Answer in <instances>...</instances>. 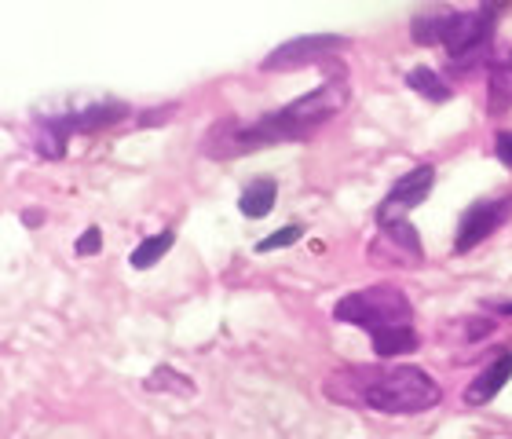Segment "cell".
I'll list each match as a JSON object with an SVG mask.
<instances>
[{"label": "cell", "instance_id": "12", "mask_svg": "<svg viewBox=\"0 0 512 439\" xmlns=\"http://www.w3.org/2000/svg\"><path fill=\"white\" fill-rule=\"evenodd\" d=\"M450 19H454V8H425L410 22V37L417 44H443Z\"/></svg>", "mask_w": 512, "mask_h": 439}, {"label": "cell", "instance_id": "4", "mask_svg": "<svg viewBox=\"0 0 512 439\" xmlns=\"http://www.w3.org/2000/svg\"><path fill=\"white\" fill-rule=\"evenodd\" d=\"M509 4H480L476 11H454L447 26L443 48L450 55V66L458 74H469L476 66H487L494 55V30Z\"/></svg>", "mask_w": 512, "mask_h": 439}, {"label": "cell", "instance_id": "20", "mask_svg": "<svg viewBox=\"0 0 512 439\" xmlns=\"http://www.w3.org/2000/svg\"><path fill=\"white\" fill-rule=\"evenodd\" d=\"M498 311H502V315H512V300H505V304H498Z\"/></svg>", "mask_w": 512, "mask_h": 439}, {"label": "cell", "instance_id": "18", "mask_svg": "<svg viewBox=\"0 0 512 439\" xmlns=\"http://www.w3.org/2000/svg\"><path fill=\"white\" fill-rule=\"evenodd\" d=\"M494 154H498V161H502L505 169H512V132L509 129H502L494 136Z\"/></svg>", "mask_w": 512, "mask_h": 439}, {"label": "cell", "instance_id": "3", "mask_svg": "<svg viewBox=\"0 0 512 439\" xmlns=\"http://www.w3.org/2000/svg\"><path fill=\"white\" fill-rule=\"evenodd\" d=\"M333 319L359 326L374 344L377 359H399V355L417 352L421 344L414 330V304L399 286H388V282L344 293L333 304Z\"/></svg>", "mask_w": 512, "mask_h": 439}, {"label": "cell", "instance_id": "1", "mask_svg": "<svg viewBox=\"0 0 512 439\" xmlns=\"http://www.w3.org/2000/svg\"><path fill=\"white\" fill-rule=\"evenodd\" d=\"M344 107H348V85L337 77V81L311 88L308 96L293 99L282 110L264 114V118L249 121V125H242L235 118L216 121L213 129L202 136V154L205 158L227 161V158H238V154H253L260 147H271V143L308 140L311 132L337 118Z\"/></svg>", "mask_w": 512, "mask_h": 439}, {"label": "cell", "instance_id": "2", "mask_svg": "<svg viewBox=\"0 0 512 439\" xmlns=\"http://www.w3.org/2000/svg\"><path fill=\"white\" fill-rule=\"evenodd\" d=\"M326 396L348 407H370L377 414L410 418L439 407L443 388L428 370L410 363L399 366H344L326 381Z\"/></svg>", "mask_w": 512, "mask_h": 439}, {"label": "cell", "instance_id": "8", "mask_svg": "<svg viewBox=\"0 0 512 439\" xmlns=\"http://www.w3.org/2000/svg\"><path fill=\"white\" fill-rule=\"evenodd\" d=\"M436 187V169L432 165H417L406 176L392 183V191L384 194V202L377 205V227H395V224H410L406 216L414 213L417 205L425 202Z\"/></svg>", "mask_w": 512, "mask_h": 439}, {"label": "cell", "instance_id": "6", "mask_svg": "<svg viewBox=\"0 0 512 439\" xmlns=\"http://www.w3.org/2000/svg\"><path fill=\"white\" fill-rule=\"evenodd\" d=\"M348 37L341 33H304V37H293V41L278 44L275 52H267V59L260 63L264 74H286V70H304V66H315L322 59H330L333 52L348 48Z\"/></svg>", "mask_w": 512, "mask_h": 439}, {"label": "cell", "instance_id": "16", "mask_svg": "<svg viewBox=\"0 0 512 439\" xmlns=\"http://www.w3.org/2000/svg\"><path fill=\"white\" fill-rule=\"evenodd\" d=\"M300 235H304V227L289 224V227H282V231H275V235L260 238V242H256V253H271V249H286V246H293V242H300Z\"/></svg>", "mask_w": 512, "mask_h": 439}, {"label": "cell", "instance_id": "17", "mask_svg": "<svg viewBox=\"0 0 512 439\" xmlns=\"http://www.w3.org/2000/svg\"><path fill=\"white\" fill-rule=\"evenodd\" d=\"M99 249H103V231H99V227H85V235L77 238L74 253L77 257H92V253H99Z\"/></svg>", "mask_w": 512, "mask_h": 439}, {"label": "cell", "instance_id": "14", "mask_svg": "<svg viewBox=\"0 0 512 439\" xmlns=\"http://www.w3.org/2000/svg\"><path fill=\"white\" fill-rule=\"evenodd\" d=\"M172 242H176V235L172 231H161V235H150V238H143L136 249H132V257H128V264L136 271H147V268H154L165 253L172 249Z\"/></svg>", "mask_w": 512, "mask_h": 439}, {"label": "cell", "instance_id": "11", "mask_svg": "<svg viewBox=\"0 0 512 439\" xmlns=\"http://www.w3.org/2000/svg\"><path fill=\"white\" fill-rule=\"evenodd\" d=\"M275 198H278L275 176H256V180H249L246 187H242V194H238V209H242V216H249V220H264V216L275 209Z\"/></svg>", "mask_w": 512, "mask_h": 439}, {"label": "cell", "instance_id": "19", "mask_svg": "<svg viewBox=\"0 0 512 439\" xmlns=\"http://www.w3.org/2000/svg\"><path fill=\"white\" fill-rule=\"evenodd\" d=\"M41 220H44V216H41V213H22V224H26V227H33V224H41Z\"/></svg>", "mask_w": 512, "mask_h": 439}, {"label": "cell", "instance_id": "13", "mask_svg": "<svg viewBox=\"0 0 512 439\" xmlns=\"http://www.w3.org/2000/svg\"><path fill=\"white\" fill-rule=\"evenodd\" d=\"M406 85L414 88L417 96H425L428 103H447V99L454 96V88H450L432 66H414V70L406 74Z\"/></svg>", "mask_w": 512, "mask_h": 439}, {"label": "cell", "instance_id": "15", "mask_svg": "<svg viewBox=\"0 0 512 439\" xmlns=\"http://www.w3.org/2000/svg\"><path fill=\"white\" fill-rule=\"evenodd\" d=\"M143 388H147V392H172V396H194V392H198V385H194L191 377L180 374V370H172V366H158V370L143 381Z\"/></svg>", "mask_w": 512, "mask_h": 439}, {"label": "cell", "instance_id": "5", "mask_svg": "<svg viewBox=\"0 0 512 439\" xmlns=\"http://www.w3.org/2000/svg\"><path fill=\"white\" fill-rule=\"evenodd\" d=\"M121 118H128V107L118 99L74 110V114H63V118H41V125H37V154L41 158H63L74 132L107 129V125H118Z\"/></svg>", "mask_w": 512, "mask_h": 439}, {"label": "cell", "instance_id": "9", "mask_svg": "<svg viewBox=\"0 0 512 439\" xmlns=\"http://www.w3.org/2000/svg\"><path fill=\"white\" fill-rule=\"evenodd\" d=\"M509 381H512V348H498V355H494L491 363L476 374V381L465 388V403H469V407H487Z\"/></svg>", "mask_w": 512, "mask_h": 439}, {"label": "cell", "instance_id": "10", "mask_svg": "<svg viewBox=\"0 0 512 439\" xmlns=\"http://www.w3.org/2000/svg\"><path fill=\"white\" fill-rule=\"evenodd\" d=\"M487 110L494 118L512 110V44H498L487 63Z\"/></svg>", "mask_w": 512, "mask_h": 439}, {"label": "cell", "instance_id": "7", "mask_svg": "<svg viewBox=\"0 0 512 439\" xmlns=\"http://www.w3.org/2000/svg\"><path fill=\"white\" fill-rule=\"evenodd\" d=\"M512 216V191L491 194L472 202L458 220V235H454V253H472V249L487 242L502 224H509Z\"/></svg>", "mask_w": 512, "mask_h": 439}]
</instances>
